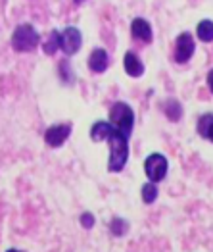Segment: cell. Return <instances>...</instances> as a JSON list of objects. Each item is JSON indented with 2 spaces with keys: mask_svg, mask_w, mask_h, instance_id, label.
I'll return each instance as SVG.
<instances>
[{
  "mask_svg": "<svg viewBox=\"0 0 213 252\" xmlns=\"http://www.w3.org/2000/svg\"><path fill=\"white\" fill-rule=\"evenodd\" d=\"M90 137L96 143L100 141L109 143V162H107L109 171L117 173L125 168L129 160V143L127 137L119 129H115L109 122H96L90 129Z\"/></svg>",
  "mask_w": 213,
  "mask_h": 252,
  "instance_id": "obj_1",
  "label": "cell"
},
{
  "mask_svg": "<svg viewBox=\"0 0 213 252\" xmlns=\"http://www.w3.org/2000/svg\"><path fill=\"white\" fill-rule=\"evenodd\" d=\"M39 42H41V35L29 23L18 25L14 35H12V46L18 52H33L39 46Z\"/></svg>",
  "mask_w": 213,
  "mask_h": 252,
  "instance_id": "obj_2",
  "label": "cell"
},
{
  "mask_svg": "<svg viewBox=\"0 0 213 252\" xmlns=\"http://www.w3.org/2000/svg\"><path fill=\"white\" fill-rule=\"evenodd\" d=\"M109 124L119 129L125 137H129L133 133V127H134V112L133 108L125 102H115L109 110Z\"/></svg>",
  "mask_w": 213,
  "mask_h": 252,
  "instance_id": "obj_3",
  "label": "cell"
},
{
  "mask_svg": "<svg viewBox=\"0 0 213 252\" xmlns=\"http://www.w3.org/2000/svg\"><path fill=\"white\" fill-rule=\"evenodd\" d=\"M167 168H169L167 158L163 154H160V152L150 154L148 158H146V162H144V171H146L150 181H154V183H160V181L165 179Z\"/></svg>",
  "mask_w": 213,
  "mask_h": 252,
  "instance_id": "obj_4",
  "label": "cell"
},
{
  "mask_svg": "<svg viewBox=\"0 0 213 252\" xmlns=\"http://www.w3.org/2000/svg\"><path fill=\"white\" fill-rule=\"evenodd\" d=\"M81 42H83V37L77 27H65L64 31H60V48L67 56H73L75 52H79Z\"/></svg>",
  "mask_w": 213,
  "mask_h": 252,
  "instance_id": "obj_5",
  "label": "cell"
},
{
  "mask_svg": "<svg viewBox=\"0 0 213 252\" xmlns=\"http://www.w3.org/2000/svg\"><path fill=\"white\" fill-rule=\"evenodd\" d=\"M196 50V44L190 33H181L175 41V60L179 63H186Z\"/></svg>",
  "mask_w": 213,
  "mask_h": 252,
  "instance_id": "obj_6",
  "label": "cell"
},
{
  "mask_svg": "<svg viewBox=\"0 0 213 252\" xmlns=\"http://www.w3.org/2000/svg\"><path fill=\"white\" fill-rule=\"evenodd\" d=\"M69 135H71V126H69V124H58V126H52L46 129L44 141H46L48 147L58 148L67 141Z\"/></svg>",
  "mask_w": 213,
  "mask_h": 252,
  "instance_id": "obj_7",
  "label": "cell"
},
{
  "mask_svg": "<svg viewBox=\"0 0 213 252\" xmlns=\"http://www.w3.org/2000/svg\"><path fill=\"white\" fill-rule=\"evenodd\" d=\"M109 65V56L104 48H94L88 56V69L94 73H104Z\"/></svg>",
  "mask_w": 213,
  "mask_h": 252,
  "instance_id": "obj_8",
  "label": "cell"
},
{
  "mask_svg": "<svg viewBox=\"0 0 213 252\" xmlns=\"http://www.w3.org/2000/svg\"><path fill=\"white\" fill-rule=\"evenodd\" d=\"M131 33H133V37L136 41H142V42L152 41V25L146 20H142V18L133 20V23H131Z\"/></svg>",
  "mask_w": 213,
  "mask_h": 252,
  "instance_id": "obj_9",
  "label": "cell"
},
{
  "mask_svg": "<svg viewBox=\"0 0 213 252\" xmlns=\"http://www.w3.org/2000/svg\"><path fill=\"white\" fill-rule=\"evenodd\" d=\"M123 65H125L127 75H131V77H142V73H144V63L140 62V58L134 52H127L125 54Z\"/></svg>",
  "mask_w": 213,
  "mask_h": 252,
  "instance_id": "obj_10",
  "label": "cell"
},
{
  "mask_svg": "<svg viewBox=\"0 0 213 252\" xmlns=\"http://www.w3.org/2000/svg\"><path fill=\"white\" fill-rule=\"evenodd\" d=\"M198 133L204 137V139H208V141H212L213 143V114H204L200 120H198Z\"/></svg>",
  "mask_w": 213,
  "mask_h": 252,
  "instance_id": "obj_11",
  "label": "cell"
},
{
  "mask_svg": "<svg viewBox=\"0 0 213 252\" xmlns=\"http://www.w3.org/2000/svg\"><path fill=\"white\" fill-rule=\"evenodd\" d=\"M196 33H198V39L204 42H212L213 41V21L212 20H202L196 27Z\"/></svg>",
  "mask_w": 213,
  "mask_h": 252,
  "instance_id": "obj_12",
  "label": "cell"
},
{
  "mask_svg": "<svg viewBox=\"0 0 213 252\" xmlns=\"http://www.w3.org/2000/svg\"><path fill=\"white\" fill-rule=\"evenodd\" d=\"M163 112H165V116L169 118L171 122H179L181 120V116H183V106L179 104L177 100H167L165 104H163Z\"/></svg>",
  "mask_w": 213,
  "mask_h": 252,
  "instance_id": "obj_13",
  "label": "cell"
},
{
  "mask_svg": "<svg viewBox=\"0 0 213 252\" xmlns=\"http://www.w3.org/2000/svg\"><path fill=\"white\" fill-rule=\"evenodd\" d=\"M43 50L44 54H48V56H52V54H56V50H60V31H52L50 33L48 41L43 44Z\"/></svg>",
  "mask_w": 213,
  "mask_h": 252,
  "instance_id": "obj_14",
  "label": "cell"
},
{
  "mask_svg": "<svg viewBox=\"0 0 213 252\" xmlns=\"http://www.w3.org/2000/svg\"><path fill=\"white\" fill-rule=\"evenodd\" d=\"M156 198H158V187H156L154 181H150V183H146V185L142 187V200H144L146 204H152Z\"/></svg>",
  "mask_w": 213,
  "mask_h": 252,
  "instance_id": "obj_15",
  "label": "cell"
},
{
  "mask_svg": "<svg viewBox=\"0 0 213 252\" xmlns=\"http://www.w3.org/2000/svg\"><path fill=\"white\" fill-rule=\"evenodd\" d=\"M109 229H111V233L115 235V237H121V235H125L129 229V223L127 221H123L121 218H115L113 221H111V225H109Z\"/></svg>",
  "mask_w": 213,
  "mask_h": 252,
  "instance_id": "obj_16",
  "label": "cell"
},
{
  "mask_svg": "<svg viewBox=\"0 0 213 252\" xmlns=\"http://www.w3.org/2000/svg\"><path fill=\"white\" fill-rule=\"evenodd\" d=\"M81 223H83V227H85V229H90V227L94 225V216H92V214H88V212H85V214L81 216Z\"/></svg>",
  "mask_w": 213,
  "mask_h": 252,
  "instance_id": "obj_17",
  "label": "cell"
},
{
  "mask_svg": "<svg viewBox=\"0 0 213 252\" xmlns=\"http://www.w3.org/2000/svg\"><path fill=\"white\" fill-rule=\"evenodd\" d=\"M208 87H210V91L213 93V69L208 73Z\"/></svg>",
  "mask_w": 213,
  "mask_h": 252,
  "instance_id": "obj_18",
  "label": "cell"
},
{
  "mask_svg": "<svg viewBox=\"0 0 213 252\" xmlns=\"http://www.w3.org/2000/svg\"><path fill=\"white\" fill-rule=\"evenodd\" d=\"M73 2H75V4H81V2H85V0H73Z\"/></svg>",
  "mask_w": 213,
  "mask_h": 252,
  "instance_id": "obj_19",
  "label": "cell"
}]
</instances>
